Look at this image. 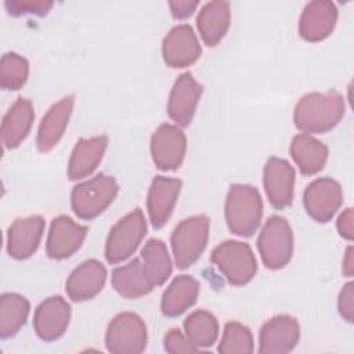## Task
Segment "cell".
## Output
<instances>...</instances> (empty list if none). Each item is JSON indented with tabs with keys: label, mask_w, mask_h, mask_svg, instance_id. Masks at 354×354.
Listing matches in <instances>:
<instances>
[{
	"label": "cell",
	"mask_w": 354,
	"mask_h": 354,
	"mask_svg": "<svg viewBox=\"0 0 354 354\" xmlns=\"http://www.w3.org/2000/svg\"><path fill=\"white\" fill-rule=\"evenodd\" d=\"M344 106V98L337 91L308 93L296 104L293 120L301 131L325 133L342 120Z\"/></svg>",
	"instance_id": "1"
},
{
	"label": "cell",
	"mask_w": 354,
	"mask_h": 354,
	"mask_svg": "<svg viewBox=\"0 0 354 354\" xmlns=\"http://www.w3.org/2000/svg\"><path fill=\"white\" fill-rule=\"evenodd\" d=\"M263 202L259 191L246 184L230 187L225 199V220L230 231L239 236H250L260 225Z\"/></svg>",
	"instance_id": "2"
},
{
	"label": "cell",
	"mask_w": 354,
	"mask_h": 354,
	"mask_svg": "<svg viewBox=\"0 0 354 354\" xmlns=\"http://www.w3.org/2000/svg\"><path fill=\"white\" fill-rule=\"evenodd\" d=\"M118 189V183L112 176L98 174L88 181L77 184L72 189V209L80 218L91 220L112 203Z\"/></svg>",
	"instance_id": "3"
},
{
	"label": "cell",
	"mask_w": 354,
	"mask_h": 354,
	"mask_svg": "<svg viewBox=\"0 0 354 354\" xmlns=\"http://www.w3.org/2000/svg\"><path fill=\"white\" fill-rule=\"evenodd\" d=\"M209 218L203 214L183 220L173 231L170 242L176 266L181 270L192 266L206 248Z\"/></svg>",
	"instance_id": "4"
},
{
	"label": "cell",
	"mask_w": 354,
	"mask_h": 354,
	"mask_svg": "<svg viewBox=\"0 0 354 354\" xmlns=\"http://www.w3.org/2000/svg\"><path fill=\"white\" fill-rule=\"evenodd\" d=\"M257 248L264 266L270 270L285 267L293 253V234L286 218L271 216L257 238Z\"/></svg>",
	"instance_id": "5"
},
{
	"label": "cell",
	"mask_w": 354,
	"mask_h": 354,
	"mask_svg": "<svg viewBox=\"0 0 354 354\" xmlns=\"http://www.w3.org/2000/svg\"><path fill=\"white\" fill-rule=\"evenodd\" d=\"M210 260L231 285L241 286L248 283L257 271L256 257L250 246L239 241H225L216 246Z\"/></svg>",
	"instance_id": "6"
},
{
	"label": "cell",
	"mask_w": 354,
	"mask_h": 354,
	"mask_svg": "<svg viewBox=\"0 0 354 354\" xmlns=\"http://www.w3.org/2000/svg\"><path fill=\"white\" fill-rule=\"evenodd\" d=\"M147 232V221L141 209H134L122 217L109 231L105 243L108 263L116 264L130 257Z\"/></svg>",
	"instance_id": "7"
},
{
	"label": "cell",
	"mask_w": 354,
	"mask_h": 354,
	"mask_svg": "<svg viewBox=\"0 0 354 354\" xmlns=\"http://www.w3.org/2000/svg\"><path fill=\"white\" fill-rule=\"evenodd\" d=\"M108 351L113 354H138L147 347V326L134 313L118 314L105 333Z\"/></svg>",
	"instance_id": "8"
},
{
	"label": "cell",
	"mask_w": 354,
	"mask_h": 354,
	"mask_svg": "<svg viewBox=\"0 0 354 354\" xmlns=\"http://www.w3.org/2000/svg\"><path fill=\"white\" fill-rule=\"evenodd\" d=\"M342 201L343 192L340 184L329 177L314 180L307 185L303 195L308 216L318 223H328L337 212Z\"/></svg>",
	"instance_id": "9"
},
{
	"label": "cell",
	"mask_w": 354,
	"mask_h": 354,
	"mask_svg": "<svg viewBox=\"0 0 354 354\" xmlns=\"http://www.w3.org/2000/svg\"><path fill=\"white\" fill-rule=\"evenodd\" d=\"M187 149V140L181 129L165 123L151 137L153 163L160 170H176L181 166Z\"/></svg>",
	"instance_id": "10"
},
{
	"label": "cell",
	"mask_w": 354,
	"mask_h": 354,
	"mask_svg": "<svg viewBox=\"0 0 354 354\" xmlns=\"http://www.w3.org/2000/svg\"><path fill=\"white\" fill-rule=\"evenodd\" d=\"M300 339V326L290 315H277L260 329L259 353L282 354L295 348Z\"/></svg>",
	"instance_id": "11"
},
{
	"label": "cell",
	"mask_w": 354,
	"mask_h": 354,
	"mask_svg": "<svg viewBox=\"0 0 354 354\" xmlns=\"http://www.w3.org/2000/svg\"><path fill=\"white\" fill-rule=\"evenodd\" d=\"M202 48L192 28L187 24L174 26L163 39L162 55L171 68H185L201 57Z\"/></svg>",
	"instance_id": "12"
},
{
	"label": "cell",
	"mask_w": 354,
	"mask_h": 354,
	"mask_svg": "<svg viewBox=\"0 0 354 354\" xmlns=\"http://www.w3.org/2000/svg\"><path fill=\"white\" fill-rule=\"evenodd\" d=\"M263 183L267 198L275 209H283L292 203L295 170L289 162L270 158L264 165Z\"/></svg>",
	"instance_id": "13"
},
{
	"label": "cell",
	"mask_w": 354,
	"mask_h": 354,
	"mask_svg": "<svg viewBox=\"0 0 354 354\" xmlns=\"http://www.w3.org/2000/svg\"><path fill=\"white\" fill-rule=\"evenodd\" d=\"M71 319V306L61 296L41 301L35 311L33 326L41 340L53 342L64 335Z\"/></svg>",
	"instance_id": "14"
},
{
	"label": "cell",
	"mask_w": 354,
	"mask_h": 354,
	"mask_svg": "<svg viewBox=\"0 0 354 354\" xmlns=\"http://www.w3.org/2000/svg\"><path fill=\"white\" fill-rule=\"evenodd\" d=\"M336 19L337 8L332 1H310L300 15L299 33L307 41H321L333 32Z\"/></svg>",
	"instance_id": "15"
},
{
	"label": "cell",
	"mask_w": 354,
	"mask_h": 354,
	"mask_svg": "<svg viewBox=\"0 0 354 354\" xmlns=\"http://www.w3.org/2000/svg\"><path fill=\"white\" fill-rule=\"evenodd\" d=\"M202 94V86L189 72L180 75L170 91L167 102L169 116L180 126H188L194 118Z\"/></svg>",
	"instance_id": "16"
},
{
	"label": "cell",
	"mask_w": 354,
	"mask_h": 354,
	"mask_svg": "<svg viewBox=\"0 0 354 354\" xmlns=\"http://www.w3.org/2000/svg\"><path fill=\"white\" fill-rule=\"evenodd\" d=\"M87 227L75 223L68 216H58L51 221L47 238V254L51 259H66L83 243Z\"/></svg>",
	"instance_id": "17"
},
{
	"label": "cell",
	"mask_w": 354,
	"mask_h": 354,
	"mask_svg": "<svg viewBox=\"0 0 354 354\" xmlns=\"http://www.w3.org/2000/svg\"><path fill=\"white\" fill-rule=\"evenodd\" d=\"M44 231V218L40 216H30L17 218L8 228L7 252L17 260L30 257L41 239Z\"/></svg>",
	"instance_id": "18"
},
{
	"label": "cell",
	"mask_w": 354,
	"mask_h": 354,
	"mask_svg": "<svg viewBox=\"0 0 354 354\" xmlns=\"http://www.w3.org/2000/svg\"><path fill=\"white\" fill-rule=\"evenodd\" d=\"M181 189V181L165 176H156L148 191L147 209L155 228H160L169 220Z\"/></svg>",
	"instance_id": "19"
},
{
	"label": "cell",
	"mask_w": 354,
	"mask_h": 354,
	"mask_svg": "<svg viewBox=\"0 0 354 354\" xmlns=\"http://www.w3.org/2000/svg\"><path fill=\"white\" fill-rule=\"evenodd\" d=\"M105 279L106 270L102 263L94 259L83 261L71 272L66 281V293L73 301L90 300L102 290Z\"/></svg>",
	"instance_id": "20"
},
{
	"label": "cell",
	"mask_w": 354,
	"mask_h": 354,
	"mask_svg": "<svg viewBox=\"0 0 354 354\" xmlns=\"http://www.w3.org/2000/svg\"><path fill=\"white\" fill-rule=\"evenodd\" d=\"M73 104V95L64 97L57 104H54L43 116L36 138V145L40 152H47L58 144L68 126Z\"/></svg>",
	"instance_id": "21"
},
{
	"label": "cell",
	"mask_w": 354,
	"mask_h": 354,
	"mask_svg": "<svg viewBox=\"0 0 354 354\" xmlns=\"http://www.w3.org/2000/svg\"><path fill=\"white\" fill-rule=\"evenodd\" d=\"M106 145L108 138L105 136L80 138L69 158L68 177L71 180H79L90 176L100 165Z\"/></svg>",
	"instance_id": "22"
},
{
	"label": "cell",
	"mask_w": 354,
	"mask_h": 354,
	"mask_svg": "<svg viewBox=\"0 0 354 354\" xmlns=\"http://www.w3.org/2000/svg\"><path fill=\"white\" fill-rule=\"evenodd\" d=\"M35 112L32 102L19 97L7 111L1 123V140L4 148H17L29 134Z\"/></svg>",
	"instance_id": "23"
},
{
	"label": "cell",
	"mask_w": 354,
	"mask_h": 354,
	"mask_svg": "<svg viewBox=\"0 0 354 354\" xmlns=\"http://www.w3.org/2000/svg\"><path fill=\"white\" fill-rule=\"evenodd\" d=\"M231 21L230 3L210 1L206 3L196 18L198 29L206 46H216L225 36Z\"/></svg>",
	"instance_id": "24"
},
{
	"label": "cell",
	"mask_w": 354,
	"mask_h": 354,
	"mask_svg": "<svg viewBox=\"0 0 354 354\" xmlns=\"http://www.w3.org/2000/svg\"><path fill=\"white\" fill-rule=\"evenodd\" d=\"M290 155L303 174L311 176L322 170L328 159V148L310 134H297L290 144Z\"/></svg>",
	"instance_id": "25"
},
{
	"label": "cell",
	"mask_w": 354,
	"mask_h": 354,
	"mask_svg": "<svg viewBox=\"0 0 354 354\" xmlns=\"http://www.w3.org/2000/svg\"><path fill=\"white\" fill-rule=\"evenodd\" d=\"M198 295L199 282L191 275H178L162 296V313L166 317H177L196 301Z\"/></svg>",
	"instance_id": "26"
},
{
	"label": "cell",
	"mask_w": 354,
	"mask_h": 354,
	"mask_svg": "<svg viewBox=\"0 0 354 354\" xmlns=\"http://www.w3.org/2000/svg\"><path fill=\"white\" fill-rule=\"evenodd\" d=\"M112 286L126 299L145 296L153 289L144 272L141 259H134L129 264L115 268L112 272Z\"/></svg>",
	"instance_id": "27"
},
{
	"label": "cell",
	"mask_w": 354,
	"mask_h": 354,
	"mask_svg": "<svg viewBox=\"0 0 354 354\" xmlns=\"http://www.w3.org/2000/svg\"><path fill=\"white\" fill-rule=\"evenodd\" d=\"M144 272L153 288L160 286L171 274V260L160 239H149L141 250Z\"/></svg>",
	"instance_id": "28"
},
{
	"label": "cell",
	"mask_w": 354,
	"mask_h": 354,
	"mask_svg": "<svg viewBox=\"0 0 354 354\" xmlns=\"http://www.w3.org/2000/svg\"><path fill=\"white\" fill-rule=\"evenodd\" d=\"M29 301L18 293H4L0 297V336H14L26 322Z\"/></svg>",
	"instance_id": "29"
},
{
	"label": "cell",
	"mask_w": 354,
	"mask_h": 354,
	"mask_svg": "<svg viewBox=\"0 0 354 354\" xmlns=\"http://www.w3.org/2000/svg\"><path fill=\"white\" fill-rule=\"evenodd\" d=\"M184 329L187 337L194 346L198 348L210 347L217 339L218 322L212 313L196 310L185 318Z\"/></svg>",
	"instance_id": "30"
},
{
	"label": "cell",
	"mask_w": 354,
	"mask_h": 354,
	"mask_svg": "<svg viewBox=\"0 0 354 354\" xmlns=\"http://www.w3.org/2000/svg\"><path fill=\"white\" fill-rule=\"evenodd\" d=\"M29 73L28 61L15 54L6 53L0 61V86L4 90H18L21 88Z\"/></svg>",
	"instance_id": "31"
},
{
	"label": "cell",
	"mask_w": 354,
	"mask_h": 354,
	"mask_svg": "<svg viewBox=\"0 0 354 354\" xmlns=\"http://www.w3.org/2000/svg\"><path fill=\"white\" fill-rule=\"evenodd\" d=\"M218 351L223 354H249L253 351V337L245 325L231 321L227 322Z\"/></svg>",
	"instance_id": "32"
},
{
	"label": "cell",
	"mask_w": 354,
	"mask_h": 354,
	"mask_svg": "<svg viewBox=\"0 0 354 354\" xmlns=\"http://www.w3.org/2000/svg\"><path fill=\"white\" fill-rule=\"evenodd\" d=\"M7 11L11 15L35 14L46 15L53 7V1L48 0H8L4 3Z\"/></svg>",
	"instance_id": "33"
},
{
	"label": "cell",
	"mask_w": 354,
	"mask_h": 354,
	"mask_svg": "<svg viewBox=\"0 0 354 354\" xmlns=\"http://www.w3.org/2000/svg\"><path fill=\"white\" fill-rule=\"evenodd\" d=\"M165 350L169 353H195L198 347L191 343V340L184 336L178 329H170L165 335Z\"/></svg>",
	"instance_id": "34"
},
{
	"label": "cell",
	"mask_w": 354,
	"mask_h": 354,
	"mask_svg": "<svg viewBox=\"0 0 354 354\" xmlns=\"http://www.w3.org/2000/svg\"><path fill=\"white\" fill-rule=\"evenodd\" d=\"M337 308L340 315L347 321H354V283L348 282L343 286L337 300Z\"/></svg>",
	"instance_id": "35"
},
{
	"label": "cell",
	"mask_w": 354,
	"mask_h": 354,
	"mask_svg": "<svg viewBox=\"0 0 354 354\" xmlns=\"http://www.w3.org/2000/svg\"><path fill=\"white\" fill-rule=\"evenodd\" d=\"M337 231L344 238L351 241L354 231H353V209L347 207L337 218Z\"/></svg>",
	"instance_id": "36"
},
{
	"label": "cell",
	"mask_w": 354,
	"mask_h": 354,
	"mask_svg": "<svg viewBox=\"0 0 354 354\" xmlns=\"http://www.w3.org/2000/svg\"><path fill=\"white\" fill-rule=\"evenodd\" d=\"M170 6V10H171V14L174 18H178V19H183V18H187L189 17L195 8L198 7V1H170L169 3Z\"/></svg>",
	"instance_id": "37"
},
{
	"label": "cell",
	"mask_w": 354,
	"mask_h": 354,
	"mask_svg": "<svg viewBox=\"0 0 354 354\" xmlns=\"http://www.w3.org/2000/svg\"><path fill=\"white\" fill-rule=\"evenodd\" d=\"M343 274L346 277H353L354 274V249L348 246L346 250V256L343 260Z\"/></svg>",
	"instance_id": "38"
}]
</instances>
